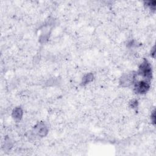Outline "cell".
I'll use <instances>...</instances> for the list:
<instances>
[{
  "mask_svg": "<svg viewBox=\"0 0 156 156\" xmlns=\"http://www.w3.org/2000/svg\"><path fill=\"white\" fill-rule=\"evenodd\" d=\"M149 88V85L146 82H140L137 85V89L140 93H144L147 91Z\"/></svg>",
  "mask_w": 156,
  "mask_h": 156,
  "instance_id": "6da1fadb",
  "label": "cell"
}]
</instances>
